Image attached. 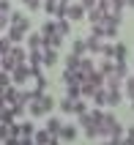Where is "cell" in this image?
I'll return each mask as SVG.
<instances>
[{"mask_svg": "<svg viewBox=\"0 0 134 145\" xmlns=\"http://www.w3.org/2000/svg\"><path fill=\"white\" fill-rule=\"evenodd\" d=\"M8 25H11V27H19L22 33H30V19L25 14H19V11H11V14H8Z\"/></svg>", "mask_w": 134, "mask_h": 145, "instance_id": "obj_1", "label": "cell"}, {"mask_svg": "<svg viewBox=\"0 0 134 145\" xmlns=\"http://www.w3.org/2000/svg\"><path fill=\"white\" fill-rule=\"evenodd\" d=\"M30 80V71H27V63H19L14 69V71H11V85H16V88H22L25 82Z\"/></svg>", "mask_w": 134, "mask_h": 145, "instance_id": "obj_2", "label": "cell"}, {"mask_svg": "<svg viewBox=\"0 0 134 145\" xmlns=\"http://www.w3.org/2000/svg\"><path fill=\"white\" fill-rule=\"evenodd\" d=\"M82 16H85V8H82V3H71L69 11H66V19H69V22H79Z\"/></svg>", "mask_w": 134, "mask_h": 145, "instance_id": "obj_3", "label": "cell"}, {"mask_svg": "<svg viewBox=\"0 0 134 145\" xmlns=\"http://www.w3.org/2000/svg\"><path fill=\"white\" fill-rule=\"evenodd\" d=\"M85 47L90 55H101V47H104V39H99V36H88L85 39Z\"/></svg>", "mask_w": 134, "mask_h": 145, "instance_id": "obj_4", "label": "cell"}, {"mask_svg": "<svg viewBox=\"0 0 134 145\" xmlns=\"http://www.w3.org/2000/svg\"><path fill=\"white\" fill-rule=\"evenodd\" d=\"M25 36H27V33H22L19 27H11V25L6 27V39L11 41V44H22V41H25Z\"/></svg>", "mask_w": 134, "mask_h": 145, "instance_id": "obj_5", "label": "cell"}, {"mask_svg": "<svg viewBox=\"0 0 134 145\" xmlns=\"http://www.w3.org/2000/svg\"><path fill=\"white\" fill-rule=\"evenodd\" d=\"M25 41H27V52H33V49H41V47H44L41 33H27V36H25Z\"/></svg>", "mask_w": 134, "mask_h": 145, "instance_id": "obj_6", "label": "cell"}, {"mask_svg": "<svg viewBox=\"0 0 134 145\" xmlns=\"http://www.w3.org/2000/svg\"><path fill=\"white\" fill-rule=\"evenodd\" d=\"M8 55H11V57H14V60H16V66H19V63H27V49H22V47H19V44H14Z\"/></svg>", "mask_w": 134, "mask_h": 145, "instance_id": "obj_7", "label": "cell"}, {"mask_svg": "<svg viewBox=\"0 0 134 145\" xmlns=\"http://www.w3.org/2000/svg\"><path fill=\"white\" fill-rule=\"evenodd\" d=\"M16 99H19V88H16V85H6V96H3V101L11 107V104H16Z\"/></svg>", "mask_w": 134, "mask_h": 145, "instance_id": "obj_8", "label": "cell"}, {"mask_svg": "<svg viewBox=\"0 0 134 145\" xmlns=\"http://www.w3.org/2000/svg\"><path fill=\"white\" fill-rule=\"evenodd\" d=\"M41 63L44 66H55L58 63V49H41Z\"/></svg>", "mask_w": 134, "mask_h": 145, "instance_id": "obj_9", "label": "cell"}, {"mask_svg": "<svg viewBox=\"0 0 134 145\" xmlns=\"http://www.w3.org/2000/svg\"><path fill=\"white\" fill-rule=\"evenodd\" d=\"M39 104H41V112L47 115L49 110H55V99L49 96V93H41V96H39Z\"/></svg>", "mask_w": 134, "mask_h": 145, "instance_id": "obj_10", "label": "cell"}, {"mask_svg": "<svg viewBox=\"0 0 134 145\" xmlns=\"http://www.w3.org/2000/svg\"><path fill=\"white\" fill-rule=\"evenodd\" d=\"M66 96L69 99H82V85L79 82H66Z\"/></svg>", "mask_w": 134, "mask_h": 145, "instance_id": "obj_11", "label": "cell"}, {"mask_svg": "<svg viewBox=\"0 0 134 145\" xmlns=\"http://www.w3.org/2000/svg\"><path fill=\"white\" fill-rule=\"evenodd\" d=\"M77 126H71V123H69V126H60V134H58V137H60V140H66V142H71V140H74V137H77Z\"/></svg>", "mask_w": 134, "mask_h": 145, "instance_id": "obj_12", "label": "cell"}, {"mask_svg": "<svg viewBox=\"0 0 134 145\" xmlns=\"http://www.w3.org/2000/svg\"><path fill=\"white\" fill-rule=\"evenodd\" d=\"M126 57H129V47L118 41V44H115V49H112V60H126Z\"/></svg>", "mask_w": 134, "mask_h": 145, "instance_id": "obj_13", "label": "cell"}, {"mask_svg": "<svg viewBox=\"0 0 134 145\" xmlns=\"http://www.w3.org/2000/svg\"><path fill=\"white\" fill-rule=\"evenodd\" d=\"M96 71L104 74V77H107V74H112V71H115V60H112V57H104L101 63H99V69H96Z\"/></svg>", "mask_w": 134, "mask_h": 145, "instance_id": "obj_14", "label": "cell"}, {"mask_svg": "<svg viewBox=\"0 0 134 145\" xmlns=\"http://www.w3.org/2000/svg\"><path fill=\"white\" fill-rule=\"evenodd\" d=\"M71 55H77V57H82V55H88V47H85V39H77L74 44H71Z\"/></svg>", "mask_w": 134, "mask_h": 145, "instance_id": "obj_15", "label": "cell"}, {"mask_svg": "<svg viewBox=\"0 0 134 145\" xmlns=\"http://www.w3.org/2000/svg\"><path fill=\"white\" fill-rule=\"evenodd\" d=\"M123 99V90H107V107H118Z\"/></svg>", "mask_w": 134, "mask_h": 145, "instance_id": "obj_16", "label": "cell"}, {"mask_svg": "<svg viewBox=\"0 0 134 145\" xmlns=\"http://www.w3.org/2000/svg\"><path fill=\"white\" fill-rule=\"evenodd\" d=\"M90 99H93V101H96L99 107H107V88H96Z\"/></svg>", "mask_w": 134, "mask_h": 145, "instance_id": "obj_17", "label": "cell"}, {"mask_svg": "<svg viewBox=\"0 0 134 145\" xmlns=\"http://www.w3.org/2000/svg\"><path fill=\"white\" fill-rule=\"evenodd\" d=\"M55 30L66 39V36L71 33V22H69V19H55Z\"/></svg>", "mask_w": 134, "mask_h": 145, "instance_id": "obj_18", "label": "cell"}, {"mask_svg": "<svg viewBox=\"0 0 134 145\" xmlns=\"http://www.w3.org/2000/svg\"><path fill=\"white\" fill-rule=\"evenodd\" d=\"M115 77H120V80H126L129 77V66H126V60H115Z\"/></svg>", "mask_w": 134, "mask_h": 145, "instance_id": "obj_19", "label": "cell"}, {"mask_svg": "<svg viewBox=\"0 0 134 145\" xmlns=\"http://www.w3.org/2000/svg\"><path fill=\"white\" fill-rule=\"evenodd\" d=\"M60 126H63L60 118H49V121H47V131H49V134H55V137L60 134Z\"/></svg>", "mask_w": 134, "mask_h": 145, "instance_id": "obj_20", "label": "cell"}, {"mask_svg": "<svg viewBox=\"0 0 134 145\" xmlns=\"http://www.w3.org/2000/svg\"><path fill=\"white\" fill-rule=\"evenodd\" d=\"M33 142H36V145H47V142H49V131H47V129L33 131Z\"/></svg>", "mask_w": 134, "mask_h": 145, "instance_id": "obj_21", "label": "cell"}, {"mask_svg": "<svg viewBox=\"0 0 134 145\" xmlns=\"http://www.w3.org/2000/svg\"><path fill=\"white\" fill-rule=\"evenodd\" d=\"M33 131H36V126H33L30 121L19 123V137H33Z\"/></svg>", "mask_w": 134, "mask_h": 145, "instance_id": "obj_22", "label": "cell"}, {"mask_svg": "<svg viewBox=\"0 0 134 145\" xmlns=\"http://www.w3.org/2000/svg\"><path fill=\"white\" fill-rule=\"evenodd\" d=\"M123 90H126V96H129V99H134V74L123 80Z\"/></svg>", "mask_w": 134, "mask_h": 145, "instance_id": "obj_23", "label": "cell"}, {"mask_svg": "<svg viewBox=\"0 0 134 145\" xmlns=\"http://www.w3.org/2000/svg\"><path fill=\"white\" fill-rule=\"evenodd\" d=\"M52 33H58V30H55V19H49V22L41 25V36H44V39H47V36H52Z\"/></svg>", "mask_w": 134, "mask_h": 145, "instance_id": "obj_24", "label": "cell"}, {"mask_svg": "<svg viewBox=\"0 0 134 145\" xmlns=\"http://www.w3.org/2000/svg\"><path fill=\"white\" fill-rule=\"evenodd\" d=\"M74 115H82L88 112V104H85V99H74V110H71Z\"/></svg>", "mask_w": 134, "mask_h": 145, "instance_id": "obj_25", "label": "cell"}, {"mask_svg": "<svg viewBox=\"0 0 134 145\" xmlns=\"http://www.w3.org/2000/svg\"><path fill=\"white\" fill-rule=\"evenodd\" d=\"M41 8H44L49 16H55V11H58V0H44V3H41Z\"/></svg>", "mask_w": 134, "mask_h": 145, "instance_id": "obj_26", "label": "cell"}, {"mask_svg": "<svg viewBox=\"0 0 134 145\" xmlns=\"http://www.w3.org/2000/svg\"><path fill=\"white\" fill-rule=\"evenodd\" d=\"M123 8H126V0H110V11L112 14H120Z\"/></svg>", "mask_w": 134, "mask_h": 145, "instance_id": "obj_27", "label": "cell"}, {"mask_svg": "<svg viewBox=\"0 0 134 145\" xmlns=\"http://www.w3.org/2000/svg\"><path fill=\"white\" fill-rule=\"evenodd\" d=\"M47 88H49L47 77H44V74H39V77H36V90H41V93H47Z\"/></svg>", "mask_w": 134, "mask_h": 145, "instance_id": "obj_28", "label": "cell"}, {"mask_svg": "<svg viewBox=\"0 0 134 145\" xmlns=\"http://www.w3.org/2000/svg\"><path fill=\"white\" fill-rule=\"evenodd\" d=\"M66 69H71V71H79V57H77V55H69V57H66Z\"/></svg>", "mask_w": 134, "mask_h": 145, "instance_id": "obj_29", "label": "cell"}, {"mask_svg": "<svg viewBox=\"0 0 134 145\" xmlns=\"http://www.w3.org/2000/svg\"><path fill=\"white\" fill-rule=\"evenodd\" d=\"M11 47H14V44L3 36V39H0V55H8V52H11Z\"/></svg>", "mask_w": 134, "mask_h": 145, "instance_id": "obj_30", "label": "cell"}, {"mask_svg": "<svg viewBox=\"0 0 134 145\" xmlns=\"http://www.w3.org/2000/svg\"><path fill=\"white\" fill-rule=\"evenodd\" d=\"M71 110H74V99L66 96L63 101H60V112H71Z\"/></svg>", "mask_w": 134, "mask_h": 145, "instance_id": "obj_31", "label": "cell"}, {"mask_svg": "<svg viewBox=\"0 0 134 145\" xmlns=\"http://www.w3.org/2000/svg\"><path fill=\"white\" fill-rule=\"evenodd\" d=\"M6 85H11V74L0 69V88H6Z\"/></svg>", "mask_w": 134, "mask_h": 145, "instance_id": "obj_32", "label": "cell"}, {"mask_svg": "<svg viewBox=\"0 0 134 145\" xmlns=\"http://www.w3.org/2000/svg\"><path fill=\"white\" fill-rule=\"evenodd\" d=\"M27 71H30V77H33V80H36L39 74H44V71H41V66H33V63H27Z\"/></svg>", "mask_w": 134, "mask_h": 145, "instance_id": "obj_33", "label": "cell"}, {"mask_svg": "<svg viewBox=\"0 0 134 145\" xmlns=\"http://www.w3.org/2000/svg\"><path fill=\"white\" fill-rule=\"evenodd\" d=\"M112 49H115V44H104L101 47V57H112Z\"/></svg>", "mask_w": 134, "mask_h": 145, "instance_id": "obj_34", "label": "cell"}, {"mask_svg": "<svg viewBox=\"0 0 134 145\" xmlns=\"http://www.w3.org/2000/svg\"><path fill=\"white\" fill-rule=\"evenodd\" d=\"M0 14H11V6H8V0H0Z\"/></svg>", "mask_w": 134, "mask_h": 145, "instance_id": "obj_35", "label": "cell"}, {"mask_svg": "<svg viewBox=\"0 0 134 145\" xmlns=\"http://www.w3.org/2000/svg\"><path fill=\"white\" fill-rule=\"evenodd\" d=\"M8 27V14H0V30H6Z\"/></svg>", "mask_w": 134, "mask_h": 145, "instance_id": "obj_36", "label": "cell"}, {"mask_svg": "<svg viewBox=\"0 0 134 145\" xmlns=\"http://www.w3.org/2000/svg\"><path fill=\"white\" fill-rule=\"evenodd\" d=\"M0 145H19V137H8V140H3Z\"/></svg>", "mask_w": 134, "mask_h": 145, "instance_id": "obj_37", "label": "cell"}, {"mask_svg": "<svg viewBox=\"0 0 134 145\" xmlns=\"http://www.w3.org/2000/svg\"><path fill=\"white\" fill-rule=\"evenodd\" d=\"M79 3H82V8H85V11H88V8H93V6H96V0H79Z\"/></svg>", "mask_w": 134, "mask_h": 145, "instance_id": "obj_38", "label": "cell"}, {"mask_svg": "<svg viewBox=\"0 0 134 145\" xmlns=\"http://www.w3.org/2000/svg\"><path fill=\"white\" fill-rule=\"evenodd\" d=\"M19 145H36V142H33V137H19Z\"/></svg>", "mask_w": 134, "mask_h": 145, "instance_id": "obj_39", "label": "cell"}, {"mask_svg": "<svg viewBox=\"0 0 134 145\" xmlns=\"http://www.w3.org/2000/svg\"><path fill=\"white\" fill-rule=\"evenodd\" d=\"M47 145H60V137H55V134H49V142Z\"/></svg>", "mask_w": 134, "mask_h": 145, "instance_id": "obj_40", "label": "cell"}, {"mask_svg": "<svg viewBox=\"0 0 134 145\" xmlns=\"http://www.w3.org/2000/svg\"><path fill=\"white\" fill-rule=\"evenodd\" d=\"M120 145H134V140L131 137H123V140H120Z\"/></svg>", "mask_w": 134, "mask_h": 145, "instance_id": "obj_41", "label": "cell"}, {"mask_svg": "<svg viewBox=\"0 0 134 145\" xmlns=\"http://www.w3.org/2000/svg\"><path fill=\"white\" fill-rule=\"evenodd\" d=\"M6 107H8V104H0V123H3V115H6Z\"/></svg>", "mask_w": 134, "mask_h": 145, "instance_id": "obj_42", "label": "cell"}, {"mask_svg": "<svg viewBox=\"0 0 134 145\" xmlns=\"http://www.w3.org/2000/svg\"><path fill=\"white\" fill-rule=\"evenodd\" d=\"M104 145H120V140H104Z\"/></svg>", "mask_w": 134, "mask_h": 145, "instance_id": "obj_43", "label": "cell"}, {"mask_svg": "<svg viewBox=\"0 0 134 145\" xmlns=\"http://www.w3.org/2000/svg\"><path fill=\"white\" fill-rule=\"evenodd\" d=\"M126 137H131V140H134V126H131V129H126Z\"/></svg>", "mask_w": 134, "mask_h": 145, "instance_id": "obj_44", "label": "cell"}, {"mask_svg": "<svg viewBox=\"0 0 134 145\" xmlns=\"http://www.w3.org/2000/svg\"><path fill=\"white\" fill-rule=\"evenodd\" d=\"M3 96H6V88H0V104H6V101H3Z\"/></svg>", "mask_w": 134, "mask_h": 145, "instance_id": "obj_45", "label": "cell"}, {"mask_svg": "<svg viewBox=\"0 0 134 145\" xmlns=\"http://www.w3.org/2000/svg\"><path fill=\"white\" fill-rule=\"evenodd\" d=\"M126 6H129V8H134V0H126Z\"/></svg>", "mask_w": 134, "mask_h": 145, "instance_id": "obj_46", "label": "cell"}, {"mask_svg": "<svg viewBox=\"0 0 134 145\" xmlns=\"http://www.w3.org/2000/svg\"><path fill=\"white\" fill-rule=\"evenodd\" d=\"M22 3H25V6H27V3H30V0H22Z\"/></svg>", "mask_w": 134, "mask_h": 145, "instance_id": "obj_47", "label": "cell"}, {"mask_svg": "<svg viewBox=\"0 0 134 145\" xmlns=\"http://www.w3.org/2000/svg\"><path fill=\"white\" fill-rule=\"evenodd\" d=\"M131 107H134V99H131Z\"/></svg>", "mask_w": 134, "mask_h": 145, "instance_id": "obj_48", "label": "cell"}, {"mask_svg": "<svg viewBox=\"0 0 134 145\" xmlns=\"http://www.w3.org/2000/svg\"><path fill=\"white\" fill-rule=\"evenodd\" d=\"M0 60H3V55H0Z\"/></svg>", "mask_w": 134, "mask_h": 145, "instance_id": "obj_49", "label": "cell"}]
</instances>
